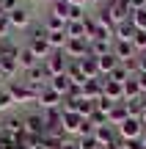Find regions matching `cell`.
<instances>
[{
  "instance_id": "cell-1",
  "label": "cell",
  "mask_w": 146,
  "mask_h": 149,
  "mask_svg": "<svg viewBox=\"0 0 146 149\" xmlns=\"http://www.w3.org/2000/svg\"><path fill=\"white\" fill-rule=\"evenodd\" d=\"M8 88H11V94H14L17 102H36L39 91H42V88H33V86L25 83V80H11Z\"/></svg>"
},
{
  "instance_id": "cell-2",
  "label": "cell",
  "mask_w": 146,
  "mask_h": 149,
  "mask_svg": "<svg viewBox=\"0 0 146 149\" xmlns=\"http://www.w3.org/2000/svg\"><path fill=\"white\" fill-rule=\"evenodd\" d=\"M66 64H69V58H66L64 53H53L50 58L42 61V66H44V72H47L50 80L58 77V74H66Z\"/></svg>"
},
{
  "instance_id": "cell-3",
  "label": "cell",
  "mask_w": 146,
  "mask_h": 149,
  "mask_svg": "<svg viewBox=\"0 0 146 149\" xmlns=\"http://www.w3.org/2000/svg\"><path fill=\"white\" fill-rule=\"evenodd\" d=\"M36 105H39V111H53V108H61V105H64V97H61L55 88L44 86V88L39 91V97H36Z\"/></svg>"
},
{
  "instance_id": "cell-4",
  "label": "cell",
  "mask_w": 146,
  "mask_h": 149,
  "mask_svg": "<svg viewBox=\"0 0 146 149\" xmlns=\"http://www.w3.org/2000/svg\"><path fill=\"white\" fill-rule=\"evenodd\" d=\"M119 135H121V141H135V138H141L143 135V122L138 116H130L124 124H119Z\"/></svg>"
},
{
  "instance_id": "cell-5",
  "label": "cell",
  "mask_w": 146,
  "mask_h": 149,
  "mask_svg": "<svg viewBox=\"0 0 146 149\" xmlns=\"http://www.w3.org/2000/svg\"><path fill=\"white\" fill-rule=\"evenodd\" d=\"M88 44H91V39H69L64 47V55L69 61H80L88 55Z\"/></svg>"
},
{
  "instance_id": "cell-6",
  "label": "cell",
  "mask_w": 146,
  "mask_h": 149,
  "mask_svg": "<svg viewBox=\"0 0 146 149\" xmlns=\"http://www.w3.org/2000/svg\"><path fill=\"white\" fill-rule=\"evenodd\" d=\"M25 133L28 135H36V138H44V133H47V124H44V116L42 113H28L25 116Z\"/></svg>"
},
{
  "instance_id": "cell-7",
  "label": "cell",
  "mask_w": 146,
  "mask_h": 149,
  "mask_svg": "<svg viewBox=\"0 0 146 149\" xmlns=\"http://www.w3.org/2000/svg\"><path fill=\"white\" fill-rule=\"evenodd\" d=\"M102 97H108L110 102H124V83L102 77Z\"/></svg>"
},
{
  "instance_id": "cell-8",
  "label": "cell",
  "mask_w": 146,
  "mask_h": 149,
  "mask_svg": "<svg viewBox=\"0 0 146 149\" xmlns=\"http://www.w3.org/2000/svg\"><path fill=\"white\" fill-rule=\"evenodd\" d=\"M8 22H11V28H14V31H25V28H30L33 25V17H30V11L28 8H14L8 14Z\"/></svg>"
},
{
  "instance_id": "cell-9",
  "label": "cell",
  "mask_w": 146,
  "mask_h": 149,
  "mask_svg": "<svg viewBox=\"0 0 146 149\" xmlns=\"http://www.w3.org/2000/svg\"><path fill=\"white\" fill-rule=\"evenodd\" d=\"M28 47H30V53L36 55L39 61H44V58H50V55H53V47H50L47 36H30Z\"/></svg>"
},
{
  "instance_id": "cell-10",
  "label": "cell",
  "mask_w": 146,
  "mask_h": 149,
  "mask_svg": "<svg viewBox=\"0 0 146 149\" xmlns=\"http://www.w3.org/2000/svg\"><path fill=\"white\" fill-rule=\"evenodd\" d=\"M113 55L121 61V64H132V61H138L135 47H132L130 42H113Z\"/></svg>"
},
{
  "instance_id": "cell-11",
  "label": "cell",
  "mask_w": 146,
  "mask_h": 149,
  "mask_svg": "<svg viewBox=\"0 0 146 149\" xmlns=\"http://www.w3.org/2000/svg\"><path fill=\"white\" fill-rule=\"evenodd\" d=\"M83 122L86 119L80 116V113H75V111H64V135H72V133H77L80 135V127H83Z\"/></svg>"
},
{
  "instance_id": "cell-12",
  "label": "cell",
  "mask_w": 146,
  "mask_h": 149,
  "mask_svg": "<svg viewBox=\"0 0 146 149\" xmlns=\"http://www.w3.org/2000/svg\"><path fill=\"white\" fill-rule=\"evenodd\" d=\"M80 69L86 74V80H99L102 77V74H99V61H97V55H91V53H88L86 58H80Z\"/></svg>"
},
{
  "instance_id": "cell-13",
  "label": "cell",
  "mask_w": 146,
  "mask_h": 149,
  "mask_svg": "<svg viewBox=\"0 0 146 149\" xmlns=\"http://www.w3.org/2000/svg\"><path fill=\"white\" fill-rule=\"evenodd\" d=\"M44 80H50V77H47V72H44V66H42V64H36L33 69H28V72H25V83H30L33 88H44V86H47Z\"/></svg>"
},
{
  "instance_id": "cell-14",
  "label": "cell",
  "mask_w": 146,
  "mask_h": 149,
  "mask_svg": "<svg viewBox=\"0 0 146 149\" xmlns=\"http://www.w3.org/2000/svg\"><path fill=\"white\" fill-rule=\"evenodd\" d=\"M127 119H130V111H127V105H124V102H116V105L110 108V113H108V124H113V127L124 124Z\"/></svg>"
},
{
  "instance_id": "cell-15",
  "label": "cell",
  "mask_w": 146,
  "mask_h": 149,
  "mask_svg": "<svg viewBox=\"0 0 146 149\" xmlns=\"http://www.w3.org/2000/svg\"><path fill=\"white\" fill-rule=\"evenodd\" d=\"M135 25H132V22H121V25H116L113 28V39L116 42H130L132 44V39H135Z\"/></svg>"
},
{
  "instance_id": "cell-16",
  "label": "cell",
  "mask_w": 146,
  "mask_h": 149,
  "mask_svg": "<svg viewBox=\"0 0 146 149\" xmlns=\"http://www.w3.org/2000/svg\"><path fill=\"white\" fill-rule=\"evenodd\" d=\"M83 97L91 100V102L102 100V77L99 80H86V83H83Z\"/></svg>"
},
{
  "instance_id": "cell-17",
  "label": "cell",
  "mask_w": 146,
  "mask_h": 149,
  "mask_svg": "<svg viewBox=\"0 0 146 149\" xmlns=\"http://www.w3.org/2000/svg\"><path fill=\"white\" fill-rule=\"evenodd\" d=\"M17 61H19V69H22V72H28V69H33L36 64H42V61H39L36 55L30 53V47H28V44H25V47H19V55H17Z\"/></svg>"
},
{
  "instance_id": "cell-18",
  "label": "cell",
  "mask_w": 146,
  "mask_h": 149,
  "mask_svg": "<svg viewBox=\"0 0 146 149\" xmlns=\"http://www.w3.org/2000/svg\"><path fill=\"white\" fill-rule=\"evenodd\" d=\"M3 122H6V133L8 135H14V138H22V135H25V119L8 116V119H3Z\"/></svg>"
},
{
  "instance_id": "cell-19",
  "label": "cell",
  "mask_w": 146,
  "mask_h": 149,
  "mask_svg": "<svg viewBox=\"0 0 146 149\" xmlns=\"http://www.w3.org/2000/svg\"><path fill=\"white\" fill-rule=\"evenodd\" d=\"M47 86H50V88H55L61 97H66V94H69V88H72L75 83H72V77H69V74H58V77H53Z\"/></svg>"
},
{
  "instance_id": "cell-20",
  "label": "cell",
  "mask_w": 146,
  "mask_h": 149,
  "mask_svg": "<svg viewBox=\"0 0 146 149\" xmlns=\"http://www.w3.org/2000/svg\"><path fill=\"white\" fill-rule=\"evenodd\" d=\"M66 36H69V39H88V31H86V22H83V19H75V22H66Z\"/></svg>"
},
{
  "instance_id": "cell-21",
  "label": "cell",
  "mask_w": 146,
  "mask_h": 149,
  "mask_svg": "<svg viewBox=\"0 0 146 149\" xmlns=\"http://www.w3.org/2000/svg\"><path fill=\"white\" fill-rule=\"evenodd\" d=\"M97 61H99V74H102V77H108V74H110V72L116 69V66L121 64V61L116 58L113 53H108V55H102V58H97Z\"/></svg>"
},
{
  "instance_id": "cell-22",
  "label": "cell",
  "mask_w": 146,
  "mask_h": 149,
  "mask_svg": "<svg viewBox=\"0 0 146 149\" xmlns=\"http://www.w3.org/2000/svg\"><path fill=\"white\" fill-rule=\"evenodd\" d=\"M138 97H143V91H141V83H138V77L132 74V77L124 83V100H138Z\"/></svg>"
},
{
  "instance_id": "cell-23",
  "label": "cell",
  "mask_w": 146,
  "mask_h": 149,
  "mask_svg": "<svg viewBox=\"0 0 146 149\" xmlns=\"http://www.w3.org/2000/svg\"><path fill=\"white\" fill-rule=\"evenodd\" d=\"M88 53L97 55V58H102V55L113 53V42H91L88 44Z\"/></svg>"
},
{
  "instance_id": "cell-24",
  "label": "cell",
  "mask_w": 146,
  "mask_h": 149,
  "mask_svg": "<svg viewBox=\"0 0 146 149\" xmlns=\"http://www.w3.org/2000/svg\"><path fill=\"white\" fill-rule=\"evenodd\" d=\"M53 14H55V17H61L64 22H69V14H72L69 0H55V3H53Z\"/></svg>"
},
{
  "instance_id": "cell-25",
  "label": "cell",
  "mask_w": 146,
  "mask_h": 149,
  "mask_svg": "<svg viewBox=\"0 0 146 149\" xmlns=\"http://www.w3.org/2000/svg\"><path fill=\"white\" fill-rule=\"evenodd\" d=\"M44 28H47V33H55V31H66V22L61 19V17H55L53 11L47 14V19H44Z\"/></svg>"
},
{
  "instance_id": "cell-26",
  "label": "cell",
  "mask_w": 146,
  "mask_h": 149,
  "mask_svg": "<svg viewBox=\"0 0 146 149\" xmlns=\"http://www.w3.org/2000/svg\"><path fill=\"white\" fill-rule=\"evenodd\" d=\"M108 77H110V80H116V83H127V80L132 77V72L127 69V64H119V66H116L113 72L108 74Z\"/></svg>"
},
{
  "instance_id": "cell-27",
  "label": "cell",
  "mask_w": 146,
  "mask_h": 149,
  "mask_svg": "<svg viewBox=\"0 0 146 149\" xmlns=\"http://www.w3.org/2000/svg\"><path fill=\"white\" fill-rule=\"evenodd\" d=\"M17 105V100H14V94H11V88L8 86H0V108H3V111H8V108H14Z\"/></svg>"
},
{
  "instance_id": "cell-28",
  "label": "cell",
  "mask_w": 146,
  "mask_h": 149,
  "mask_svg": "<svg viewBox=\"0 0 146 149\" xmlns=\"http://www.w3.org/2000/svg\"><path fill=\"white\" fill-rule=\"evenodd\" d=\"M77 146L80 149H102L99 141H97V135H80V138H77Z\"/></svg>"
},
{
  "instance_id": "cell-29",
  "label": "cell",
  "mask_w": 146,
  "mask_h": 149,
  "mask_svg": "<svg viewBox=\"0 0 146 149\" xmlns=\"http://www.w3.org/2000/svg\"><path fill=\"white\" fill-rule=\"evenodd\" d=\"M132 25H135V31H143L146 33V8H141V11H132Z\"/></svg>"
},
{
  "instance_id": "cell-30",
  "label": "cell",
  "mask_w": 146,
  "mask_h": 149,
  "mask_svg": "<svg viewBox=\"0 0 146 149\" xmlns=\"http://www.w3.org/2000/svg\"><path fill=\"white\" fill-rule=\"evenodd\" d=\"M132 47H135V53H138V50H141V53H146V33H143V31L135 33V39H132Z\"/></svg>"
},
{
  "instance_id": "cell-31",
  "label": "cell",
  "mask_w": 146,
  "mask_h": 149,
  "mask_svg": "<svg viewBox=\"0 0 146 149\" xmlns=\"http://www.w3.org/2000/svg\"><path fill=\"white\" fill-rule=\"evenodd\" d=\"M0 6H3L6 14H11L14 8H19V0H0Z\"/></svg>"
},
{
  "instance_id": "cell-32",
  "label": "cell",
  "mask_w": 146,
  "mask_h": 149,
  "mask_svg": "<svg viewBox=\"0 0 146 149\" xmlns=\"http://www.w3.org/2000/svg\"><path fill=\"white\" fill-rule=\"evenodd\" d=\"M121 146H124V149H146V144H143L141 138H135V141H124Z\"/></svg>"
},
{
  "instance_id": "cell-33",
  "label": "cell",
  "mask_w": 146,
  "mask_h": 149,
  "mask_svg": "<svg viewBox=\"0 0 146 149\" xmlns=\"http://www.w3.org/2000/svg\"><path fill=\"white\" fill-rule=\"evenodd\" d=\"M130 3V8L132 11H141V8H146V0H127Z\"/></svg>"
},
{
  "instance_id": "cell-34",
  "label": "cell",
  "mask_w": 146,
  "mask_h": 149,
  "mask_svg": "<svg viewBox=\"0 0 146 149\" xmlns=\"http://www.w3.org/2000/svg\"><path fill=\"white\" fill-rule=\"evenodd\" d=\"M138 72H141V74H146V53H141V55H138Z\"/></svg>"
},
{
  "instance_id": "cell-35",
  "label": "cell",
  "mask_w": 146,
  "mask_h": 149,
  "mask_svg": "<svg viewBox=\"0 0 146 149\" xmlns=\"http://www.w3.org/2000/svg\"><path fill=\"white\" fill-rule=\"evenodd\" d=\"M135 77H138V83H141V91L146 94V74H141V72H135Z\"/></svg>"
},
{
  "instance_id": "cell-36",
  "label": "cell",
  "mask_w": 146,
  "mask_h": 149,
  "mask_svg": "<svg viewBox=\"0 0 146 149\" xmlns=\"http://www.w3.org/2000/svg\"><path fill=\"white\" fill-rule=\"evenodd\" d=\"M61 149H80V146H77V141H64V146H61Z\"/></svg>"
},
{
  "instance_id": "cell-37",
  "label": "cell",
  "mask_w": 146,
  "mask_h": 149,
  "mask_svg": "<svg viewBox=\"0 0 146 149\" xmlns=\"http://www.w3.org/2000/svg\"><path fill=\"white\" fill-rule=\"evenodd\" d=\"M88 0H69V6H77V8H86Z\"/></svg>"
},
{
  "instance_id": "cell-38",
  "label": "cell",
  "mask_w": 146,
  "mask_h": 149,
  "mask_svg": "<svg viewBox=\"0 0 146 149\" xmlns=\"http://www.w3.org/2000/svg\"><path fill=\"white\" fill-rule=\"evenodd\" d=\"M6 135H8V133H6V122L0 119V144H3V138H6Z\"/></svg>"
},
{
  "instance_id": "cell-39",
  "label": "cell",
  "mask_w": 146,
  "mask_h": 149,
  "mask_svg": "<svg viewBox=\"0 0 146 149\" xmlns=\"http://www.w3.org/2000/svg\"><path fill=\"white\" fill-rule=\"evenodd\" d=\"M0 80H8V77H6V72H3V69H0Z\"/></svg>"
},
{
  "instance_id": "cell-40",
  "label": "cell",
  "mask_w": 146,
  "mask_h": 149,
  "mask_svg": "<svg viewBox=\"0 0 146 149\" xmlns=\"http://www.w3.org/2000/svg\"><path fill=\"white\" fill-rule=\"evenodd\" d=\"M141 141H143V144H146V127H143V135H141Z\"/></svg>"
},
{
  "instance_id": "cell-41",
  "label": "cell",
  "mask_w": 146,
  "mask_h": 149,
  "mask_svg": "<svg viewBox=\"0 0 146 149\" xmlns=\"http://www.w3.org/2000/svg\"><path fill=\"white\" fill-rule=\"evenodd\" d=\"M0 17H6V11H3V6H0Z\"/></svg>"
},
{
  "instance_id": "cell-42",
  "label": "cell",
  "mask_w": 146,
  "mask_h": 149,
  "mask_svg": "<svg viewBox=\"0 0 146 149\" xmlns=\"http://www.w3.org/2000/svg\"><path fill=\"white\" fill-rule=\"evenodd\" d=\"M94 3H105V0H94Z\"/></svg>"
},
{
  "instance_id": "cell-43",
  "label": "cell",
  "mask_w": 146,
  "mask_h": 149,
  "mask_svg": "<svg viewBox=\"0 0 146 149\" xmlns=\"http://www.w3.org/2000/svg\"><path fill=\"white\" fill-rule=\"evenodd\" d=\"M0 116H3V108H0Z\"/></svg>"
},
{
  "instance_id": "cell-44",
  "label": "cell",
  "mask_w": 146,
  "mask_h": 149,
  "mask_svg": "<svg viewBox=\"0 0 146 149\" xmlns=\"http://www.w3.org/2000/svg\"><path fill=\"white\" fill-rule=\"evenodd\" d=\"M121 149H124V146H121Z\"/></svg>"
}]
</instances>
